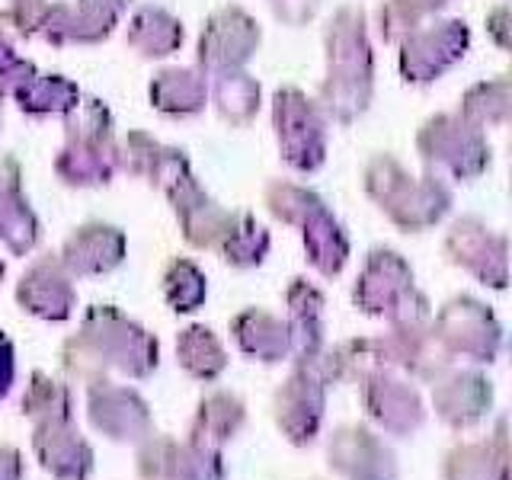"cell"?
<instances>
[{"instance_id":"obj_1","label":"cell","mask_w":512,"mask_h":480,"mask_svg":"<svg viewBox=\"0 0 512 480\" xmlns=\"http://www.w3.org/2000/svg\"><path fill=\"white\" fill-rule=\"evenodd\" d=\"M77 336L100 359L106 372L148 378L160 362V346L154 336L116 308H106V304H96V308L87 311L84 327H80Z\"/></svg>"},{"instance_id":"obj_2","label":"cell","mask_w":512,"mask_h":480,"mask_svg":"<svg viewBox=\"0 0 512 480\" xmlns=\"http://www.w3.org/2000/svg\"><path fill=\"white\" fill-rule=\"evenodd\" d=\"M356 304L365 314L391 317L394 324L426 317V298L413 288V272L397 253L378 250L356 285Z\"/></svg>"},{"instance_id":"obj_3","label":"cell","mask_w":512,"mask_h":480,"mask_svg":"<svg viewBox=\"0 0 512 480\" xmlns=\"http://www.w3.org/2000/svg\"><path fill=\"white\" fill-rule=\"evenodd\" d=\"M135 464L141 480H228L218 448L192 439L176 442L173 436H157V432L138 442Z\"/></svg>"},{"instance_id":"obj_4","label":"cell","mask_w":512,"mask_h":480,"mask_svg":"<svg viewBox=\"0 0 512 480\" xmlns=\"http://www.w3.org/2000/svg\"><path fill=\"white\" fill-rule=\"evenodd\" d=\"M436 336L448 356H464L480 365L496 362L503 346V330L496 317L474 298L448 301L436 320Z\"/></svg>"},{"instance_id":"obj_5","label":"cell","mask_w":512,"mask_h":480,"mask_svg":"<svg viewBox=\"0 0 512 480\" xmlns=\"http://www.w3.org/2000/svg\"><path fill=\"white\" fill-rule=\"evenodd\" d=\"M327 410V384L317 378L311 365H298L288 381L272 397V420L282 429V436L304 448L320 436Z\"/></svg>"},{"instance_id":"obj_6","label":"cell","mask_w":512,"mask_h":480,"mask_svg":"<svg viewBox=\"0 0 512 480\" xmlns=\"http://www.w3.org/2000/svg\"><path fill=\"white\" fill-rule=\"evenodd\" d=\"M87 420L96 432L112 442H141L154 432V416L148 400L138 391L112 381L87 384Z\"/></svg>"},{"instance_id":"obj_7","label":"cell","mask_w":512,"mask_h":480,"mask_svg":"<svg viewBox=\"0 0 512 480\" xmlns=\"http://www.w3.org/2000/svg\"><path fill=\"white\" fill-rule=\"evenodd\" d=\"M362 404L368 420L381 432L397 439H410L426 423V404L410 381L391 375L388 368L372 372L362 381Z\"/></svg>"},{"instance_id":"obj_8","label":"cell","mask_w":512,"mask_h":480,"mask_svg":"<svg viewBox=\"0 0 512 480\" xmlns=\"http://www.w3.org/2000/svg\"><path fill=\"white\" fill-rule=\"evenodd\" d=\"M327 464L346 480H397L394 452L368 426H340L327 442Z\"/></svg>"},{"instance_id":"obj_9","label":"cell","mask_w":512,"mask_h":480,"mask_svg":"<svg viewBox=\"0 0 512 480\" xmlns=\"http://www.w3.org/2000/svg\"><path fill=\"white\" fill-rule=\"evenodd\" d=\"M32 452H36L42 471L55 480H87L96 468L93 445L80 436L74 420L32 426Z\"/></svg>"},{"instance_id":"obj_10","label":"cell","mask_w":512,"mask_h":480,"mask_svg":"<svg viewBox=\"0 0 512 480\" xmlns=\"http://www.w3.org/2000/svg\"><path fill=\"white\" fill-rule=\"evenodd\" d=\"M493 407V384L480 372H442L432 381V410L452 429L477 426Z\"/></svg>"},{"instance_id":"obj_11","label":"cell","mask_w":512,"mask_h":480,"mask_svg":"<svg viewBox=\"0 0 512 480\" xmlns=\"http://www.w3.org/2000/svg\"><path fill=\"white\" fill-rule=\"evenodd\" d=\"M388 362L400 365L420 381H436L452 356L445 352L442 340L436 336V327H426L423 320H407V324H394L388 340H381Z\"/></svg>"},{"instance_id":"obj_12","label":"cell","mask_w":512,"mask_h":480,"mask_svg":"<svg viewBox=\"0 0 512 480\" xmlns=\"http://www.w3.org/2000/svg\"><path fill=\"white\" fill-rule=\"evenodd\" d=\"M445 480H509V442L506 420H500L493 439L461 442L442 461Z\"/></svg>"},{"instance_id":"obj_13","label":"cell","mask_w":512,"mask_h":480,"mask_svg":"<svg viewBox=\"0 0 512 480\" xmlns=\"http://www.w3.org/2000/svg\"><path fill=\"white\" fill-rule=\"evenodd\" d=\"M16 301L23 304V311L45 317V320H68L74 311V288L64 276V269L52 260H42L32 266L20 288H16Z\"/></svg>"},{"instance_id":"obj_14","label":"cell","mask_w":512,"mask_h":480,"mask_svg":"<svg viewBox=\"0 0 512 480\" xmlns=\"http://www.w3.org/2000/svg\"><path fill=\"white\" fill-rule=\"evenodd\" d=\"M288 340L298 365H311L324 346V298L301 279L288 288Z\"/></svg>"},{"instance_id":"obj_15","label":"cell","mask_w":512,"mask_h":480,"mask_svg":"<svg viewBox=\"0 0 512 480\" xmlns=\"http://www.w3.org/2000/svg\"><path fill=\"white\" fill-rule=\"evenodd\" d=\"M244 423H247L244 400H240L237 394H231V391H212L208 397L199 400L186 439L208 445V448H218V452H221V445L231 442L237 432L244 429Z\"/></svg>"},{"instance_id":"obj_16","label":"cell","mask_w":512,"mask_h":480,"mask_svg":"<svg viewBox=\"0 0 512 480\" xmlns=\"http://www.w3.org/2000/svg\"><path fill=\"white\" fill-rule=\"evenodd\" d=\"M311 368L324 384H362L372 372L388 368V356H384V346L378 340H349L327 356L320 352Z\"/></svg>"},{"instance_id":"obj_17","label":"cell","mask_w":512,"mask_h":480,"mask_svg":"<svg viewBox=\"0 0 512 480\" xmlns=\"http://www.w3.org/2000/svg\"><path fill=\"white\" fill-rule=\"evenodd\" d=\"M231 333L240 352L256 362H282L292 352V340H288V324L266 311H240L231 320Z\"/></svg>"},{"instance_id":"obj_18","label":"cell","mask_w":512,"mask_h":480,"mask_svg":"<svg viewBox=\"0 0 512 480\" xmlns=\"http://www.w3.org/2000/svg\"><path fill=\"white\" fill-rule=\"evenodd\" d=\"M448 253L458 266H464L468 272L493 288L506 285V244L503 240H493L484 231H471L468 224H458L452 240H448Z\"/></svg>"},{"instance_id":"obj_19","label":"cell","mask_w":512,"mask_h":480,"mask_svg":"<svg viewBox=\"0 0 512 480\" xmlns=\"http://www.w3.org/2000/svg\"><path fill=\"white\" fill-rule=\"evenodd\" d=\"M125 253V240L119 231L112 228H84L77 231L68 244H64L61 263L68 266L77 276H96V272H109L122 263Z\"/></svg>"},{"instance_id":"obj_20","label":"cell","mask_w":512,"mask_h":480,"mask_svg":"<svg viewBox=\"0 0 512 480\" xmlns=\"http://www.w3.org/2000/svg\"><path fill=\"white\" fill-rule=\"evenodd\" d=\"M176 359L192 378L212 384L228 368V352L218 343V336L208 327H186L176 340Z\"/></svg>"},{"instance_id":"obj_21","label":"cell","mask_w":512,"mask_h":480,"mask_svg":"<svg viewBox=\"0 0 512 480\" xmlns=\"http://www.w3.org/2000/svg\"><path fill=\"white\" fill-rule=\"evenodd\" d=\"M23 416L36 426V423H61V420H74V397L68 384L55 381L45 372H32L29 388L23 394Z\"/></svg>"},{"instance_id":"obj_22","label":"cell","mask_w":512,"mask_h":480,"mask_svg":"<svg viewBox=\"0 0 512 480\" xmlns=\"http://www.w3.org/2000/svg\"><path fill=\"white\" fill-rule=\"evenodd\" d=\"M164 295L173 311H196L205 301V276L196 263L173 260L164 272Z\"/></svg>"},{"instance_id":"obj_23","label":"cell","mask_w":512,"mask_h":480,"mask_svg":"<svg viewBox=\"0 0 512 480\" xmlns=\"http://www.w3.org/2000/svg\"><path fill=\"white\" fill-rule=\"evenodd\" d=\"M269 247V237L256 228L253 221H240V228H231L224 231V244H221V253L224 260H228L231 266H256L263 260V253Z\"/></svg>"},{"instance_id":"obj_24","label":"cell","mask_w":512,"mask_h":480,"mask_svg":"<svg viewBox=\"0 0 512 480\" xmlns=\"http://www.w3.org/2000/svg\"><path fill=\"white\" fill-rule=\"evenodd\" d=\"M23 474H26L23 452L16 445L0 442V480H23Z\"/></svg>"},{"instance_id":"obj_25","label":"cell","mask_w":512,"mask_h":480,"mask_svg":"<svg viewBox=\"0 0 512 480\" xmlns=\"http://www.w3.org/2000/svg\"><path fill=\"white\" fill-rule=\"evenodd\" d=\"M16 378V356H13V343L0 333V400H4L13 388Z\"/></svg>"},{"instance_id":"obj_26","label":"cell","mask_w":512,"mask_h":480,"mask_svg":"<svg viewBox=\"0 0 512 480\" xmlns=\"http://www.w3.org/2000/svg\"><path fill=\"white\" fill-rule=\"evenodd\" d=\"M0 279H4V263H0Z\"/></svg>"}]
</instances>
